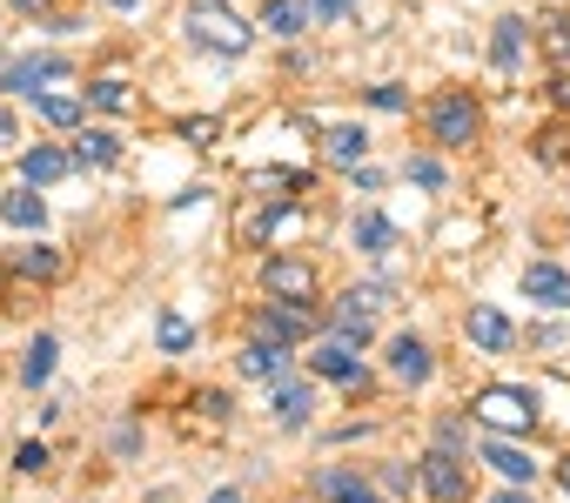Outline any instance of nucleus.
<instances>
[{
	"mask_svg": "<svg viewBox=\"0 0 570 503\" xmlns=\"http://www.w3.org/2000/svg\"><path fill=\"white\" fill-rule=\"evenodd\" d=\"M14 269L21 276H61V256L55 248H28V256H14Z\"/></svg>",
	"mask_w": 570,
	"mask_h": 503,
	"instance_id": "c756f323",
	"label": "nucleus"
},
{
	"mask_svg": "<svg viewBox=\"0 0 570 503\" xmlns=\"http://www.w3.org/2000/svg\"><path fill=\"white\" fill-rule=\"evenodd\" d=\"M303 8H309V21H343L356 0H303Z\"/></svg>",
	"mask_w": 570,
	"mask_h": 503,
	"instance_id": "f704fd0d",
	"label": "nucleus"
},
{
	"mask_svg": "<svg viewBox=\"0 0 570 503\" xmlns=\"http://www.w3.org/2000/svg\"><path fill=\"white\" fill-rule=\"evenodd\" d=\"M188 34L208 55H248V41H255V28L242 14H228L222 0H195V8H188Z\"/></svg>",
	"mask_w": 570,
	"mask_h": 503,
	"instance_id": "f257e3e1",
	"label": "nucleus"
},
{
	"mask_svg": "<svg viewBox=\"0 0 570 503\" xmlns=\"http://www.w3.org/2000/svg\"><path fill=\"white\" fill-rule=\"evenodd\" d=\"M550 101H557V108H570V68H563L557 81H550Z\"/></svg>",
	"mask_w": 570,
	"mask_h": 503,
	"instance_id": "58836bf2",
	"label": "nucleus"
},
{
	"mask_svg": "<svg viewBox=\"0 0 570 503\" xmlns=\"http://www.w3.org/2000/svg\"><path fill=\"white\" fill-rule=\"evenodd\" d=\"M390 376H403V383H430V376H436L430 343H423V336H396V343H390Z\"/></svg>",
	"mask_w": 570,
	"mask_h": 503,
	"instance_id": "ddd939ff",
	"label": "nucleus"
},
{
	"mask_svg": "<svg viewBox=\"0 0 570 503\" xmlns=\"http://www.w3.org/2000/svg\"><path fill=\"white\" fill-rule=\"evenodd\" d=\"M242 376H248V383H282V376H289V343L248 336V349H242Z\"/></svg>",
	"mask_w": 570,
	"mask_h": 503,
	"instance_id": "9b49d317",
	"label": "nucleus"
},
{
	"mask_svg": "<svg viewBox=\"0 0 570 503\" xmlns=\"http://www.w3.org/2000/svg\"><path fill=\"white\" fill-rule=\"evenodd\" d=\"M35 115H41L48 128H81V101H75V95H55V88L35 95Z\"/></svg>",
	"mask_w": 570,
	"mask_h": 503,
	"instance_id": "393cba45",
	"label": "nucleus"
},
{
	"mask_svg": "<svg viewBox=\"0 0 570 503\" xmlns=\"http://www.w3.org/2000/svg\"><path fill=\"white\" fill-rule=\"evenodd\" d=\"M188 343H195V329H188L181 316H161V349H168V356H181Z\"/></svg>",
	"mask_w": 570,
	"mask_h": 503,
	"instance_id": "7c9ffc66",
	"label": "nucleus"
},
{
	"mask_svg": "<svg viewBox=\"0 0 570 503\" xmlns=\"http://www.w3.org/2000/svg\"><path fill=\"white\" fill-rule=\"evenodd\" d=\"M523 55H530V28H523L517 14H503V21H497V34H490V68H497V75H517V68H523Z\"/></svg>",
	"mask_w": 570,
	"mask_h": 503,
	"instance_id": "f8f14e48",
	"label": "nucleus"
},
{
	"mask_svg": "<svg viewBox=\"0 0 570 503\" xmlns=\"http://www.w3.org/2000/svg\"><path fill=\"white\" fill-rule=\"evenodd\" d=\"M476 128H483V108H476L470 88H443V95L430 101V141H436V148H470Z\"/></svg>",
	"mask_w": 570,
	"mask_h": 503,
	"instance_id": "f03ea898",
	"label": "nucleus"
},
{
	"mask_svg": "<svg viewBox=\"0 0 570 503\" xmlns=\"http://www.w3.org/2000/svg\"><path fill=\"white\" fill-rule=\"evenodd\" d=\"M476 416H483L490 430H530V423H537V389L497 383V389H483V396H476Z\"/></svg>",
	"mask_w": 570,
	"mask_h": 503,
	"instance_id": "39448f33",
	"label": "nucleus"
},
{
	"mask_svg": "<svg viewBox=\"0 0 570 503\" xmlns=\"http://www.w3.org/2000/svg\"><path fill=\"white\" fill-rule=\"evenodd\" d=\"M376 483H383V490H390V496H410V490H416V483H423V476H416V470H410V463H376Z\"/></svg>",
	"mask_w": 570,
	"mask_h": 503,
	"instance_id": "cd10ccee",
	"label": "nucleus"
},
{
	"mask_svg": "<svg viewBox=\"0 0 570 503\" xmlns=\"http://www.w3.org/2000/svg\"><path fill=\"white\" fill-rule=\"evenodd\" d=\"M181 135H188V141H215V135H222V121H188Z\"/></svg>",
	"mask_w": 570,
	"mask_h": 503,
	"instance_id": "c9c22d12",
	"label": "nucleus"
},
{
	"mask_svg": "<svg viewBox=\"0 0 570 503\" xmlns=\"http://www.w3.org/2000/svg\"><path fill=\"white\" fill-rule=\"evenodd\" d=\"M68 75H75V68H68L61 55H21V61H14L8 75H0V88H8V95H28V101H35V95L61 88Z\"/></svg>",
	"mask_w": 570,
	"mask_h": 503,
	"instance_id": "423d86ee",
	"label": "nucleus"
},
{
	"mask_svg": "<svg viewBox=\"0 0 570 503\" xmlns=\"http://www.w3.org/2000/svg\"><path fill=\"white\" fill-rule=\"evenodd\" d=\"M309 376H323V383H343V389H363V356H356V343H316L309 349Z\"/></svg>",
	"mask_w": 570,
	"mask_h": 503,
	"instance_id": "6e6552de",
	"label": "nucleus"
},
{
	"mask_svg": "<svg viewBox=\"0 0 570 503\" xmlns=\"http://www.w3.org/2000/svg\"><path fill=\"white\" fill-rule=\"evenodd\" d=\"M523 303H537V309H570V269L530 263V269H523Z\"/></svg>",
	"mask_w": 570,
	"mask_h": 503,
	"instance_id": "9d476101",
	"label": "nucleus"
},
{
	"mask_svg": "<svg viewBox=\"0 0 570 503\" xmlns=\"http://www.w3.org/2000/svg\"><path fill=\"white\" fill-rule=\"evenodd\" d=\"M330 161H343V168H363V155H370V135L356 128V121H343V128H330Z\"/></svg>",
	"mask_w": 570,
	"mask_h": 503,
	"instance_id": "4be33fe9",
	"label": "nucleus"
},
{
	"mask_svg": "<svg viewBox=\"0 0 570 503\" xmlns=\"http://www.w3.org/2000/svg\"><path fill=\"white\" fill-rule=\"evenodd\" d=\"M75 161H81V168H115V161H121V141H115L108 128H81Z\"/></svg>",
	"mask_w": 570,
	"mask_h": 503,
	"instance_id": "aec40b11",
	"label": "nucleus"
},
{
	"mask_svg": "<svg viewBox=\"0 0 570 503\" xmlns=\"http://www.w3.org/2000/svg\"><path fill=\"white\" fill-rule=\"evenodd\" d=\"M490 503H530V483H503V490H497Z\"/></svg>",
	"mask_w": 570,
	"mask_h": 503,
	"instance_id": "4c0bfd02",
	"label": "nucleus"
},
{
	"mask_svg": "<svg viewBox=\"0 0 570 503\" xmlns=\"http://www.w3.org/2000/svg\"><path fill=\"white\" fill-rule=\"evenodd\" d=\"M8 8H21V14H55V0H8Z\"/></svg>",
	"mask_w": 570,
	"mask_h": 503,
	"instance_id": "ea45409f",
	"label": "nucleus"
},
{
	"mask_svg": "<svg viewBox=\"0 0 570 503\" xmlns=\"http://www.w3.org/2000/svg\"><path fill=\"white\" fill-rule=\"evenodd\" d=\"M0 148H14V115L0 108Z\"/></svg>",
	"mask_w": 570,
	"mask_h": 503,
	"instance_id": "79ce46f5",
	"label": "nucleus"
},
{
	"mask_svg": "<svg viewBox=\"0 0 570 503\" xmlns=\"http://www.w3.org/2000/svg\"><path fill=\"white\" fill-rule=\"evenodd\" d=\"M483 463H490V470H497L503 483H530V476L543 470V463H537L530 450H517V443H503V436H490V443H483Z\"/></svg>",
	"mask_w": 570,
	"mask_h": 503,
	"instance_id": "4468645a",
	"label": "nucleus"
},
{
	"mask_svg": "<svg viewBox=\"0 0 570 503\" xmlns=\"http://www.w3.org/2000/svg\"><path fill=\"white\" fill-rule=\"evenodd\" d=\"M350 175H356V195H376V188H383V175H376V168H350Z\"/></svg>",
	"mask_w": 570,
	"mask_h": 503,
	"instance_id": "e433bc0d",
	"label": "nucleus"
},
{
	"mask_svg": "<svg viewBox=\"0 0 570 503\" xmlns=\"http://www.w3.org/2000/svg\"><path fill=\"white\" fill-rule=\"evenodd\" d=\"M255 283L282 303H316V263H303V256H268L255 269Z\"/></svg>",
	"mask_w": 570,
	"mask_h": 503,
	"instance_id": "20e7f679",
	"label": "nucleus"
},
{
	"mask_svg": "<svg viewBox=\"0 0 570 503\" xmlns=\"http://www.w3.org/2000/svg\"><path fill=\"white\" fill-rule=\"evenodd\" d=\"M88 95H95V108H108V115H128V108H135V95H128V81H121V75H108V81H95Z\"/></svg>",
	"mask_w": 570,
	"mask_h": 503,
	"instance_id": "a878e982",
	"label": "nucleus"
},
{
	"mask_svg": "<svg viewBox=\"0 0 570 503\" xmlns=\"http://www.w3.org/2000/svg\"><path fill=\"white\" fill-rule=\"evenodd\" d=\"M350 235H356V248H363V256H370V263H383V256H390V248H396V221H390V215H376V208H363Z\"/></svg>",
	"mask_w": 570,
	"mask_h": 503,
	"instance_id": "f3484780",
	"label": "nucleus"
},
{
	"mask_svg": "<svg viewBox=\"0 0 570 503\" xmlns=\"http://www.w3.org/2000/svg\"><path fill=\"white\" fill-rule=\"evenodd\" d=\"M463 336H470L483 356H503V349L517 343V323H510L497 303H470V323H463Z\"/></svg>",
	"mask_w": 570,
	"mask_h": 503,
	"instance_id": "1a4fd4ad",
	"label": "nucleus"
},
{
	"mask_svg": "<svg viewBox=\"0 0 570 503\" xmlns=\"http://www.w3.org/2000/svg\"><path fill=\"white\" fill-rule=\"evenodd\" d=\"M0 221H8V228H41V221H48V201L35 195V181L0 195Z\"/></svg>",
	"mask_w": 570,
	"mask_h": 503,
	"instance_id": "6ab92c4d",
	"label": "nucleus"
},
{
	"mask_svg": "<svg viewBox=\"0 0 570 503\" xmlns=\"http://www.w3.org/2000/svg\"><path fill=\"white\" fill-rule=\"evenodd\" d=\"M309 410H316V389H309V383H296V376L275 383V423H282V430H303Z\"/></svg>",
	"mask_w": 570,
	"mask_h": 503,
	"instance_id": "2eb2a0df",
	"label": "nucleus"
},
{
	"mask_svg": "<svg viewBox=\"0 0 570 503\" xmlns=\"http://www.w3.org/2000/svg\"><path fill=\"white\" fill-rule=\"evenodd\" d=\"M390 296H396L390 283H356L350 289V303H363V309H390Z\"/></svg>",
	"mask_w": 570,
	"mask_h": 503,
	"instance_id": "2f4dec72",
	"label": "nucleus"
},
{
	"mask_svg": "<svg viewBox=\"0 0 570 503\" xmlns=\"http://www.w3.org/2000/svg\"><path fill=\"white\" fill-rule=\"evenodd\" d=\"M262 28L282 34V41H296V34L309 28V8H303V0H268V8H262Z\"/></svg>",
	"mask_w": 570,
	"mask_h": 503,
	"instance_id": "412c9836",
	"label": "nucleus"
},
{
	"mask_svg": "<svg viewBox=\"0 0 570 503\" xmlns=\"http://www.w3.org/2000/svg\"><path fill=\"white\" fill-rule=\"evenodd\" d=\"M14 470H21V476H41V470H48V443H21V450H14Z\"/></svg>",
	"mask_w": 570,
	"mask_h": 503,
	"instance_id": "473e14b6",
	"label": "nucleus"
},
{
	"mask_svg": "<svg viewBox=\"0 0 570 503\" xmlns=\"http://www.w3.org/2000/svg\"><path fill=\"white\" fill-rule=\"evenodd\" d=\"M336 336L356 343V349H370V336H376V309H363V303L343 296V309H336Z\"/></svg>",
	"mask_w": 570,
	"mask_h": 503,
	"instance_id": "5701e85b",
	"label": "nucleus"
},
{
	"mask_svg": "<svg viewBox=\"0 0 570 503\" xmlns=\"http://www.w3.org/2000/svg\"><path fill=\"white\" fill-rule=\"evenodd\" d=\"M316 490H323V503H383V496H376V483H363L356 470H323V476H316Z\"/></svg>",
	"mask_w": 570,
	"mask_h": 503,
	"instance_id": "a211bd4d",
	"label": "nucleus"
},
{
	"mask_svg": "<svg viewBox=\"0 0 570 503\" xmlns=\"http://www.w3.org/2000/svg\"><path fill=\"white\" fill-rule=\"evenodd\" d=\"M309 323H316V309L309 303H262L255 309V336H268V343H303L309 336Z\"/></svg>",
	"mask_w": 570,
	"mask_h": 503,
	"instance_id": "0eeeda50",
	"label": "nucleus"
},
{
	"mask_svg": "<svg viewBox=\"0 0 570 503\" xmlns=\"http://www.w3.org/2000/svg\"><path fill=\"white\" fill-rule=\"evenodd\" d=\"M557 483H563V496H570V456H563V463H557Z\"/></svg>",
	"mask_w": 570,
	"mask_h": 503,
	"instance_id": "c03bdc74",
	"label": "nucleus"
},
{
	"mask_svg": "<svg viewBox=\"0 0 570 503\" xmlns=\"http://www.w3.org/2000/svg\"><path fill=\"white\" fill-rule=\"evenodd\" d=\"M55 363H61V343H55V336H35V343H28V363H21V383L41 389V383L55 376Z\"/></svg>",
	"mask_w": 570,
	"mask_h": 503,
	"instance_id": "b1692460",
	"label": "nucleus"
},
{
	"mask_svg": "<svg viewBox=\"0 0 570 503\" xmlns=\"http://www.w3.org/2000/svg\"><path fill=\"white\" fill-rule=\"evenodd\" d=\"M101 8H115V14H141L148 0H101Z\"/></svg>",
	"mask_w": 570,
	"mask_h": 503,
	"instance_id": "a19ab883",
	"label": "nucleus"
},
{
	"mask_svg": "<svg viewBox=\"0 0 570 503\" xmlns=\"http://www.w3.org/2000/svg\"><path fill=\"white\" fill-rule=\"evenodd\" d=\"M370 101H376L383 115H403V108H410V95H403L396 81H383V88H370Z\"/></svg>",
	"mask_w": 570,
	"mask_h": 503,
	"instance_id": "72a5a7b5",
	"label": "nucleus"
},
{
	"mask_svg": "<svg viewBox=\"0 0 570 503\" xmlns=\"http://www.w3.org/2000/svg\"><path fill=\"white\" fill-rule=\"evenodd\" d=\"M68 168H81V161H75L68 148H55V141H41V148H28V155H21V175H28L35 188H48V181H61Z\"/></svg>",
	"mask_w": 570,
	"mask_h": 503,
	"instance_id": "dca6fc26",
	"label": "nucleus"
},
{
	"mask_svg": "<svg viewBox=\"0 0 570 503\" xmlns=\"http://www.w3.org/2000/svg\"><path fill=\"white\" fill-rule=\"evenodd\" d=\"M470 456H456V443H436V450H423L416 456V476H423V490L436 496V503H463V490H470V470H463Z\"/></svg>",
	"mask_w": 570,
	"mask_h": 503,
	"instance_id": "7ed1b4c3",
	"label": "nucleus"
},
{
	"mask_svg": "<svg viewBox=\"0 0 570 503\" xmlns=\"http://www.w3.org/2000/svg\"><path fill=\"white\" fill-rule=\"evenodd\" d=\"M403 175H410V181H416V188H430V195H436V188H443V181H450V175H443V161H436V155H410V161H403Z\"/></svg>",
	"mask_w": 570,
	"mask_h": 503,
	"instance_id": "bb28decb",
	"label": "nucleus"
},
{
	"mask_svg": "<svg viewBox=\"0 0 570 503\" xmlns=\"http://www.w3.org/2000/svg\"><path fill=\"white\" fill-rule=\"evenodd\" d=\"M208 503H248V496H242V490H235V483H228V490H215V496H208Z\"/></svg>",
	"mask_w": 570,
	"mask_h": 503,
	"instance_id": "37998d69",
	"label": "nucleus"
},
{
	"mask_svg": "<svg viewBox=\"0 0 570 503\" xmlns=\"http://www.w3.org/2000/svg\"><path fill=\"white\" fill-rule=\"evenodd\" d=\"M543 55H550L557 68H570V14H557V21L543 28Z\"/></svg>",
	"mask_w": 570,
	"mask_h": 503,
	"instance_id": "c85d7f7f",
	"label": "nucleus"
}]
</instances>
